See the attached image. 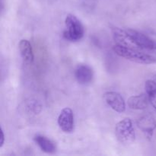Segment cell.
<instances>
[{
	"instance_id": "6da1fadb",
	"label": "cell",
	"mask_w": 156,
	"mask_h": 156,
	"mask_svg": "<svg viewBox=\"0 0 156 156\" xmlns=\"http://www.w3.org/2000/svg\"><path fill=\"white\" fill-rule=\"evenodd\" d=\"M113 50L116 54L118 55L120 57H123L127 60L132 61L136 63L149 65V64H153L156 62L155 57H154L152 55L140 51L137 49L129 48V47L116 44L113 47Z\"/></svg>"
},
{
	"instance_id": "7a4b0ae2",
	"label": "cell",
	"mask_w": 156,
	"mask_h": 156,
	"mask_svg": "<svg viewBox=\"0 0 156 156\" xmlns=\"http://www.w3.org/2000/svg\"><path fill=\"white\" fill-rule=\"evenodd\" d=\"M66 29L63 37L71 42H76L82 39L85 34V28L80 21L73 14H68L65 19Z\"/></svg>"
},
{
	"instance_id": "3957f363",
	"label": "cell",
	"mask_w": 156,
	"mask_h": 156,
	"mask_svg": "<svg viewBox=\"0 0 156 156\" xmlns=\"http://www.w3.org/2000/svg\"><path fill=\"white\" fill-rule=\"evenodd\" d=\"M115 135L119 142L123 144H130L136 139L135 129L130 119L125 118L117 123Z\"/></svg>"
},
{
	"instance_id": "277c9868",
	"label": "cell",
	"mask_w": 156,
	"mask_h": 156,
	"mask_svg": "<svg viewBox=\"0 0 156 156\" xmlns=\"http://www.w3.org/2000/svg\"><path fill=\"white\" fill-rule=\"evenodd\" d=\"M126 30L137 48L148 50H156V41L155 40L133 29L128 28Z\"/></svg>"
},
{
	"instance_id": "5b68a950",
	"label": "cell",
	"mask_w": 156,
	"mask_h": 156,
	"mask_svg": "<svg viewBox=\"0 0 156 156\" xmlns=\"http://www.w3.org/2000/svg\"><path fill=\"white\" fill-rule=\"evenodd\" d=\"M58 124L60 129L66 133H70L74 130V114L71 108H66L62 110L58 117Z\"/></svg>"
},
{
	"instance_id": "8992f818",
	"label": "cell",
	"mask_w": 156,
	"mask_h": 156,
	"mask_svg": "<svg viewBox=\"0 0 156 156\" xmlns=\"http://www.w3.org/2000/svg\"><path fill=\"white\" fill-rule=\"evenodd\" d=\"M104 99L116 112L123 113L126 111V102L119 93L115 91H108L104 94Z\"/></svg>"
},
{
	"instance_id": "52a82bcc",
	"label": "cell",
	"mask_w": 156,
	"mask_h": 156,
	"mask_svg": "<svg viewBox=\"0 0 156 156\" xmlns=\"http://www.w3.org/2000/svg\"><path fill=\"white\" fill-rule=\"evenodd\" d=\"M112 34L113 38H114L117 45L139 50L133 43V40L131 39L129 35L128 34L126 30H123L120 27H114L112 29Z\"/></svg>"
},
{
	"instance_id": "ba28073f",
	"label": "cell",
	"mask_w": 156,
	"mask_h": 156,
	"mask_svg": "<svg viewBox=\"0 0 156 156\" xmlns=\"http://www.w3.org/2000/svg\"><path fill=\"white\" fill-rule=\"evenodd\" d=\"M75 77L81 85H88L92 82L94 72L89 66L79 65L75 70Z\"/></svg>"
},
{
	"instance_id": "9c48e42d",
	"label": "cell",
	"mask_w": 156,
	"mask_h": 156,
	"mask_svg": "<svg viewBox=\"0 0 156 156\" xmlns=\"http://www.w3.org/2000/svg\"><path fill=\"white\" fill-rule=\"evenodd\" d=\"M137 126L148 136L152 137L156 129V119L151 114H146L139 119Z\"/></svg>"
},
{
	"instance_id": "30bf717a",
	"label": "cell",
	"mask_w": 156,
	"mask_h": 156,
	"mask_svg": "<svg viewBox=\"0 0 156 156\" xmlns=\"http://www.w3.org/2000/svg\"><path fill=\"white\" fill-rule=\"evenodd\" d=\"M18 47L24 62L27 64H31L34 59V56L30 43L27 40H21L18 44Z\"/></svg>"
},
{
	"instance_id": "8fae6325",
	"label": "cell",
	"mask_w": 156,
	"mask_h": 156,
	"mask_svg": "<svg viewBox=\"0 0 156 156\" xmlns=\"http://www.w3.org/2000/svg\"><path fill=\"white\" fill-rule=\"evenodd\" d=\"M35 143L40 147L44 152L47 154H53L56 152V147L55 143L42 135H37L34 138Z\"/></svg>"
},
{
	"instance_id": "7c38bea8",
	"label": "cell",
	"mask_w": 156,
	"mask_h": 156,
	"mask_svg": "<svg viewBox=\"0 0 156 156\" xmlns=\"http://www.w3.org/2000/svg\"><path fill=\"white\" fill-rule=\"evenodd\" d=\"M149 101V100L147 94L131 96L128 99V106L133 110H144L147 108Z\"/></svg>"
},
{
	"instance_id": "4fadbf2b",
	"label": "cell",
	"mask_w": 156,
	"mask_h": 156,
	"mask_svg": "<svg viewBox=\"0 0 156 156\" xmlns=\"http://www.w3.org/2000/svg\"><path fill=\"white\" fill-rule=\"evenodd\" d=\"M27 108L29 112L33 113L34 114H38L39 113H41V110H42L41 105L37 101H31L28 102Z\"/></svg>"
},
{
	"instance_id": "5bb4252c",
	"label": "cell",
	"mask_w": 156,
	"mask_h": 156,
	"mask_svg": "<svg viewBox=\"0 0 156 156\" xmlns=\"http://www.w3.org/2000/svg\"><path fill=\"white\" fill-rule=\"evenodd\" d=\"M145 89L148 96L156 93V82L153 80H147L145 84Z\"/></svg>"
},
{
	"instance_id": "9a60e30c",
	"label": "cell",
	"mask_w": 156,
	"mask_h": 156,
	"mask_svg": "<svg viewBox=\"0 0 156 156\" xmlns=\"http://www.w3.org/2000/svg\"><path fill=\"white\" fill-rule=\"evenodd\" d=\"M148 97H149V102L151 103V105H152V107H153L155 109H156V93L152 94V95L148 96Z\"/></svg>"
},
{
	"instance_id": "2e32d148",
	"label": "cell",
	"mask_w": 156,
	"mask_h": 156,
	"mask_svg": "<svg viewBox=\"0 0 156 156\" xmlns=\"http://www.w3.org/2000/svg\"><path fill=\"white\" fill-rule=\"evenodd\" d=\"M1 133H2V137H1V142H0V148L2 147L3 145H4V143H5V135H4V131H3V129H2Z\"/></svg>"
}]
</instances>
